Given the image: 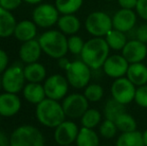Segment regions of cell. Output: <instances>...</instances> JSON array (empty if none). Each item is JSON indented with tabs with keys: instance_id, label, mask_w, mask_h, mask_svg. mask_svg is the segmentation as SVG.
<instances>
[{
	"instance_id": "6da1fadb",
	"label": "cell",
	"mask_w": 147,
	"mask_h": 146,
	"mask_svg": "<svg viewBox=\"0 0 147 146\" xmlns=\"http://www.w3.org/2000/svg\"><path fill=\"white\" fill-rule=\"evenodd\" d=\"M109 45L101 37H95L84 44L81 58L91 69H99L104 65L109 55Z\"/></svg>"
},
{
	"instance_id": "7a4b0ae2",
	"label": "cell",
	"mask_w": 147,
	"mask_h": 146,
	"mask_svg": "<svg viewBox=\"0 0 147 146\" xmlns=\"http://www.w3.org/2000/svg\"><path fill=\"white\" fill-rule=\"evenodd\" d=\"M37 119L47 127H57L65 119V113L58 102L54 99H44L37 105Z\"/></svg>"
},
{
	"instance_id": "3957f363",
	"label": "cell",
	"mask_w": 147,
	"mask_h": 146,
	"mask_svg": "<svg viewBox=\"0 0 147 146\" xmlns=\"http://www.w3.org/2000/svg\"><path fill=\"white\" fill-rule=\"evenodd\" d=\"M42 51L53 58H61L68 51V39L64 34L56 30H50L39 37Z\"/></svg>"
},
{
	"instance_id": "277c9868",
	"label": "cell",
	"mask_w": 147,
	"mask_h": 146,
	"mask_svg": "<svg viewBox=\"0 0 147 146\" xmlns=\"http://www.w3.org/2000/svg\"><path fill=\"white\" fill-rule=\"evenodd\" d=\"M10 146H44V138L36 127L23 125L11 134Z\"/></svg>"
},
{
	"instance_id": "5b68a950",
	"label": "cell",
	"mask_w": 147,
	"mask_h": 146,
	"mask_svg": "<svg viewBox=\"0 0 147 146\" xmlns=\"http://www.w3.org/2000/svg\"><path fill=\"white\" fill-rule=\"evenodd\" d=\"M85 27L89 33L95 37L106 36L113 28L112 19L104 12H92L86 19Z\"/></svg>"
},
{
	"instance_id": "8992f818",
	"label": "cell",
	"mask_w": 147,
	"mask_h": 146,
	"mask_svg": "<svg viewBox=\"0 0 147 146\" xmlns=\"http://www.w3.org/2000/svg\"><path fill=\"white\" fill-rule=\"evenodd\" d=\"M90 69V67L83 61L77 60L70 62L69 66L66 69V76L70 85L77 89L85 87L91 78Z\"/></svg>"
},
{
	"instance_id": "52a82bcc",
	"label": "cell",
	"mask_w": 147,
	"mask_h": 146,
	"mask_svg": "<svg viewBox=\"0 0 147 146\" xmlns=\"http://www.w3.org/2000/svg\"><path fill=\"white\" fill-rule=\"evenodd\" d=\"M24 71L18 63L7 68L2 75V86L4 90L9 93H18L24 85Z\"/></svg>"
},
{
	"instance_id": "ba28073f",
	"label": "cell",
	"mask_w": 147,
	"mask_h": 146,
	"mask_svg": "<svg viewBox=\"0 0 147 146\" xmlns=\"http://www.w3.org/2000/svg\"><path fill=\"white\" fill-rule=\"evenodd\" d=\"M135 93V85L128 78H117L111 86L112 97L124 105L130 103L132 100H134Z\"/></svg>"
},
{
	"instance_id": "9c48e42d",
	"label": "cell",
	"mask_w": 147,
	"mask_h": 146,
	"mask_svg": "<svg viewBox=\"0 0 147 146\" xmlns=\"http://www.w3.org/2000/svg\"><path fill=\"white\" fill-rule=\"evenodd\" d=\"M62 108L66 116L70 118H79L88 109V100L82 94H71L63 100Z\"/></svg>"
},
{
	"instance_id": "30bf717a",
	"label": "cell",
	"mask_w": 147,
	"mask_h": 146,
	"mask_svg": "<svg viewBox=\"0 0 147 146\" xmlns=\"http://www.w3.org/2000/svg\"><path fill=\"white\" fill-rule=\"evenodd\" d=\"M68 80L60 74L50 76L44 83L45 94L48 98L59 100L66 95L68 91Z\"/></svg>"
},
{
	"instance_id": "8fae6325",
	"label": "cell",
	"mask_w": 147,
	"mask_h": 146,
	"mask_svg": "<svg viewBox=\"0 0 147 146\" xmlns=\"http://www.w3.org/2000/svg\"><path fill=\"white\" fill-rule=\"evenodd\" d=\"M58 10L51 4H42L35 8L33 20L40 27H50L58 21Z\"/></svg>"
},
{
	"instance_id": "7c38bea8",
	"label": "cell",
	"mask_w": 147,
	"mask_h": 146,
	"mask_svg": "<svg viewBox=\"0 0 147 146\" xmlns=\"http://www.w3.org/2000/svg\"><path fill=\"white\" fill-rule=\"evenodd\" d=\"M128 67L129 62L124 58L123 55H112L106 59L103 65V71L109 77L120 78L127 73Z\"/></svg>"
},
{
	"instance_id": "4fadbf2b",
	"label": "cell",
	"mask_w": 147,
	"mask_h": 146,
	"mask_svg": "<svg viewBox=\"0 0 147 146\" xmlns=\"http://www.w3.org/2000/svg\"><path fill=\"white\" fill-rule=\"evenodd\" d=\"M78 127L72 121H63L56 127L54 132L55 141L59 145H70L78 136Z\"/></svg>"
},
{
	"instance_id": "5bb4252c",
	"label": "cell",
	"mask_w": 147,
	"mask_h": 146,
	"mask_svg": "<svg viewBox=\"0 0 147 146\" xmlns=\"http://www.w3.org/2000/svg\"><path fill=\"white\" fill-rule=\"evenodd\" d=\"M122 55L129 63L141 62L147 55V47L137 39L129 40L122 49Z\"/></svg>"
},
{
	"instance_id": "9a60e30c",
	"label": "cell",
	"mask_w": 147,
	"mask_h": 146,
	"mask_svg": "<svg viewBox=\"0 0 147 146\" xmlns=\"http://www.w3.org/2000/svg\"><path fill=\"white\" fill-rule=\"evenodd\" d=\"M136 14L132 9H120L114 14L112 18V24L114 29L121 32H128L132 28L135 27Z\"/></svg>"
},
{
	"instance_id": "2e32d148",
	"label": "cell",
	"mask_w": 147,
	"mask_h": 146,
	"mask_svg": "<svg viewBox=\"0 0 147 146\" xmlns=\"http://www.w3.org/2000/svg\"><path fill=\"white\" fill-rule=\"evenodd\" d=\"M21 102L15 93L6 92L0 95V115L5 117L13 116L19 111Z\"/></svg>"
},
{
	"instance_id": "e0dca14e",
	"label": "cell",
	"mask_w": 147,
	"mask_h": 146,
	"mask_svg": "<svg viewBox=\"0 0 147 146\" xmlns=\"http://www.w3.org/2000/svg\"><path fill=\"white\" fill-rule=\"evenodd\" d=\"M41 46L39 41L31 39L29 41H25L21 45L19 50V56L20 59L24 62L28 63H34L38 60L41 54Z\"/></svg>"
},
{
	"instance_id": "ac0fdd59",
	"label": "cell",
	"mask_w": 147,
	"mask_h": 146,
	"mask_svg": "<svg viewBox=\"0 0 147 146\" xmlns=\"http://www.w3.org/2000/svg\"><path fill=\"white\" fill-rule=\"evenodd\" d=\"M126 75L134 85L142 86L147 83V67L140 62L131 63Z\"/></svg>"
},
{
	"instance_id": "d6986e66",
	"label": "cell",
	"mask_w": 147,
	"mask_h": 146,
	"mask_svg": "<svg viewBox=\"0 0 147 146\" xmlns=\"http://www.w3.org/2000/svg\"><path fill=\"white\" fill-rule=\"evenodd\" d=\"M16 21L14 16L0 6V37H8L14 33L16 28Z\"/></svg>"
},
{
	"instance_id": "ffe728a7",
	"label": "cell",
	"mask_w": 147,
	"mask_h": 146,
	"mask_svg": "<svg viewBox=\"0 0 147 146\" xmlns=\"http://www.w3.org/2000/svg\"><path fill=\"white\" fill-rule=\"evenodd\" d=\"M23 95L27 101L34 104H39L45 99V90L42 85L39 83H32L30 82L29 84L24 87Z\"/></svg>"
},
{
	"instance_id": "44dd1931",
	"label": "cell",
	"mask_w": 147,
	"mask_h": 146,
	"mask_svg": "<svg viewBox=\"0 0 147 146\" xmlns=\"http://www.w3.org/2000/svg\"><path fill=\"white\" fill-rule=\"evenodd\" d=\"M14 35L20 41H29L36 35V26L33 22L24 20L16 25Z\"/></svg>"
},
{
	"instance_id": "7402d4cb",
	"label": "cell",
	"mask_w": 147,
	"mask_h": 146,
	"mask_svg": "<svg viewBox=\"0 0 147 146\" xmlns=\"http://www.w3.org/2000/svg\"><path fill=\"white\" fill-rule=\"evenodd\" d=\"M23 71L25 79H27L28 81L32 82V83H39L46 76L45 67L42 64L37 62L28 64L27 66H25Z\"/></svg>"
},
{
	"instance_id": "603a6c76",
	"label": "cell",
	"mask_w": 147,
	"mask_h": 146,
	"mask_svg": "<svg viewBox=\"0 0 147 146\" xmlns=\"http://www.w3.org/2000/svg\"><path fill=\"white\" fill-rule=\"evenodd\" d=\"M125 112L126 109L124 107V104L120 103L119 101H117L113 97L111 99L107 100V102L105 103L104 106V110H103L105 119L114 121V122L120 115H122Z\"/></svg>"
},
{
	"instance_id": "cb8c5ba5",
	"label": "cell",
	"mask_w": 147,
	"mask_h": 146,
	"mask_svg": "<svg viewBox=\"0 0 147 146\" xmlns=\"http://www.w3.org/2000/svg\"><path fill=\"white\" fill-rule=\"evenodd\" d=\"M58 26L63 33L74 34L79 30L80 21L76 16L72 14H66L58 19Z\"/></svg>"
},
{
	"instance_id": "d4e9b609",
	"label": "cell",
	"mask_w": 147,
	"mask_h": 146,
	"mask_svg": "<svg viewBox=\"0 0 147 146\" xmlns=\"http://www.w3.org/2000/svg\"><path fill=\"white\" fill-rule=\"evenodd\" d=\"M116 146H145L143 135L139 131L122 133L117 139Z\"/></svg>"
},
{
	"instance_id": "484cf974",
	"label": "cell",
	"mask_w": 147,
	"mask_h": 146,
	"mask_svg": "<svg viewBox=\"0 0 147 146\" xmlns=\"http://www.w3.org/2000/svg\"><path fill=\"white\" fill-rule=\"evenodd\" d=\"M77 146H99V138L95 131L83 127L78 132L76 138Z\"/></svg>"
},
{
	"instance_id": "4316f807",
	"label": "cell",
	"mask_w": 147,
	"mask_h": 146,
	"mask_svg": "<svg viewBox=\"0 0 147 146\" xmlns=\"http://www.w3.org/2000/svg\"><path fill=\"white\" fill-rule=\"evenodd\" d=\"M105 40L110 48L114 49V50H121L127 43V36L124 32L112 29L110 32H108Z\"/></svg>"
},
{
	"instance_id": "83f0119b",
	"label": "cell",
	"mask_w": 147,
	"mask_h": 146,
	"mask_svg": "<svg viewBox=\"0 0 147 146\" xmlns=\"http://www.w3.org/2000/svg\"><path fill=\"white\" fill-rule=\"evenodd\" d=\"M115 124H116L118 130L122 131V133L132 132V131H135L136 128H137L135 119L130 114H127L126 112L120 115L115 120Z\"/></svg>"
},
{
	"instance_id": "f1b7e54d",
	"label": "cell",
	"mask_w": 147,
	"mask_h": 146,
	"mask_svg": "<svg viewBox=\"0 0 147 146\" xmlns=\"http://www.w3.org/2000/svg\"><path fill=\"white\" fill-rule=\"evenodd\" d=\"M83 0H56L55 5L60 13L72 14L81 7Z\"/></svg>"
},
{
	"instance_id": "f546056e",
	"label": "cell",
	"mask_w": 147,
	"mask_h": 146,
	"mask_svg": "<svg viewBox=\"0 0 147 146\" xmlns=\"http://www.w3.org/2000/svg\"><path fill=\"white\" fill-rule=\"evenodd\" d=\"M100 120H101V114L98 110L87 109V111L82 115L81 123L83 125V127L92 129L98 125Z\"/></svg>"
},
{
	"instance_id": "4dcf8cb0",
	"label": "cell",
	"mask_w": 147,
	"mask_h": 146,
	"mask_svg": "<svg viewBox=\"0 0 147 146\" xmlns=\"http://www.w3.org/2000/svg\"><path fill=\"white\" fill-rule=\"evenodd\" d=\"M103 88L99 84H90L86 87L84 91V96L87 98L88 101L96 102L103 97Z\"/></svg>"
},
{
	"instance_id": "1f68e13d",
	"label": "cell",
	"mask_w": 147,
	"mask_h": 146,
	"mask_svg": "<svg viewBox=\"0 0 147 146\" xmlns=\"http://www.w3.org/2000/svg\"><path fill=\"white\" fill-rule=\"evenodd\" d=\"M117 130L118 129L114 121L108 120V119H105L102 122V124L100 125V127H99V132H100V134L102 135L104 138H107V139L113 138V137L115 136V134H116Z\"/></svg>"
},
{
	"instance_id": "d6a6232c",
	"label": "cell",
	"mask_w": 147,
	"mask_h": 146,
	"mask_svg": "<svg viewBox=\"0 0 147 146\" xmlns=\"http://www.w3.org/2000/svg\"><path fill=\"white\" fill-rule=\"evenodd\" d=\"M84 44L85 43L83 42L81 37L71 36L68 39V50L73 54H81Z\"/></svg>"
},
{
	"instance_id": "836d02e7",
	"label": "cell",
	"mask_w": 147,
	"mask_h": 146,
	"mask_svg": "<svg viewBox=\"0 0 147 146\" xmlns=\"http://www.w3.org/2000/svg\"><path fill=\"white\" fill-rule=\"evenodd\" d=\"M134 100L139 106L147 108V85L139 86V88L136 89Z\"/></svg>"
},
{
	"instance_id": "e575fe53",
	"label": "cell",
	"mask_w": 147,
	"mask_h": 146,
	"mask_svg": "<svg viewBox=\"0 0 147 146\" xmlns=\"http://www.w3.org/2000/svg\"><path fill=\"white\" fill-rule=\"evenodd\" d=\"M138 15L144 20H147V0H138L136 5Z\"/></svg>"
},
{
	"instance_id": "d590c367",
	"label": "cell",
	"mask_w": 147,
	"mask_h": 146,
	"mask_svg": "<svg viewBox=\"0 0 147 146\" xmlns=\"http://www.w3.org/2000/svg\"><path fill=\"white\" fill-rule=\"evenodd\" d=\"M136 39L140 42L147 43V24H141L136 28Z\"/></svg>"
},
{
	"instance_id": "8d00e7d4",
	"label": "cell",
	"mask_w": 147,
	"mask_h": 146,
	"mask_svg": "<svg viewBox=\"0 0 147 146\" xmlns=\"http://www.w3.org/2000/svg\"><path fill=\"white\" fill-rule=\"evenodd\" d=\"M21 3V0H0V6L6 10H13Z\"/></svg>"
},
{
	"instance_id": "74e56055",
	"label": "cell",
	"mask_w": 147,
	"mask_h": 146,
	"mask_svg": "<svg viewBox=\"0 0 147 146\" xmlns=\"http://www.w3.org/2000/svg\"><path fill=\"white\" fill-rule=\"evenodd\" d=\"M138 0H118V4L123 9H133L137 5Z\"/></svg>"
},
{
	"instance_id": "f35d334b",
	"label": "cell",
	"mask_w": 147,
	"mask_h": 146,
	"mask_svg": "<svg viewBox=\"0 0 147 146\" xmlns=\"http://www.w3.org/2000/svg\"><path fill=\"white\" fill-rule=\"evenodd\" d=\"M8 63V56L2 49H0V73L5 70Z\"/></svg>"
},
{
	"instance_id": "ab89813d",
	"label": "cell",
	"mask_w": 147,
	"mask_h": 146,
	"mask_svg": "<svg viewBox=\"0 0 147 146\" xmlns=\"http://www.w3.org/2000/svg\"><path fill=\"white\" fill-rule=\"evenodd\" d=\"M0 146H10V139L3 131H0Z\"/></svg>"
},
{
	"instance_id": "60d3db41",
	"label": "cell",
	"mask_w": 147,
	"mask_h": 146,
	"mask_svg": "<svg viewBox=\"0 0 147 146\" xmlns=\"http://www.w3.org/2000/svg\"><path fill=\"white\" fill-rule=\"evenodd\" d=\"M69 64H70L69 60H68L67 58H65L64 56L61 57V58H59L58 65L60 66V68H62V69H64V70H66V69H67V67L69 66Z\"/></svg>"
},
{
	"instance_id": "b9f144b4",
	"label": "cell",
	"mask_w": 147,
	"mask_h": 146,
	"mask_svg": "<svg viewBox=\"0 0 147 146\" xmlns=\"http://www.w3.org/2000/svg\"><path fill=\"white\" fill-rule=\"evenodd\" d=\"M142 135H143V141H144V144H145V146H147V130L144 131V132L142 133Z\"/></svg>"
},
{
	"instance_id": "7bdbcfd3",
	"label": "cell",
	"mask_w": 147,
	"mask_h": 146,
	"mask_svg": "<svg viewBox=\"0 0 147 146\" xmlns=\"http://www.w3.org/2000/svg\"><path fill=\"white\" fill-rule=\"evenodd\" d=\"M25 2H28V3L30 4H36V3H39V2H41L42 0H24Z\"/></svg>"
},
{
	"instance_id": "ee69618b",
	"label": "cell",
	"mask_w": 147,
	"mask_h": 146,
	"mask_svg": "<svg viewBox=\"0 0 147 146\" xmlns=\"http://www.w3.org/2000/svg\"><path fill=\"white\" fill-rule=\"evenodd\" d=\"M2 85V78H0V86Z\"/></svg>"
},
{
	"instance_id": "f6af8a7d",
	"label": "cell",
	"mask_w": 147,
	"mask_h": 146,
	"mask_svg": "<svg viewBox=\"0 0 147 146\" xmlns=\"http://www.w3.org/2000/svg\"><path fill=\"white\" fill-rule=\"evenodd\" d=\"M64 146H72V145H64Z\"/></svg>"
},
{
	"instance_id": "bcb514c9",
	"label": "cell",
	"mask_w": 147,
	"mask_h": 146,
	"mask_svg": "<svg viewBox=\"0 0 147 146\" xmlns=\"http://www.w3.org/2000/svg\"><path fill=\"white\" fill-rule=\"evenodd\" d=\"M107 1H112V0H107Z\"/></svg>"
},
{
	"instance_id": "7dc6e473",
	"label": "cell",
	"mask_w": 147,
	"mask_h": 146,
	"mask_svg": "<svg viewBox=\"0 0 147 146\" xmlns=\"http://www.w3.org/2000/svg\"><path fill=\"white\" fill-rule=\"evenodd\" d=\"M103 146H107V145H103Z\"/></svg>"
}]
</instances>
